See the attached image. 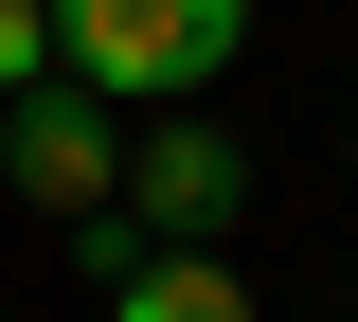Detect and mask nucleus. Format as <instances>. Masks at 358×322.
<instances>
[{
  "mask_svg": "<svg viewBox=\"0 0 358 322\" xmlns=\"http://www.w3.org/2000/svg\"><path fill=\"white\" fill-rule=\"evenodd\" d=\"M0 180L36 197V215H108V180H126V108L72 90V72H36V90L0 108Z\"/></svg>",
  "mask_w": 358,
  "mask_h": 322,
  "instance_id": "7ed1b4c3",
  "label": "nucleus"
},
{
  "mask_svg": "<svg viewBox=\"0 0 358 322\" xmlns=\"http://www.w3.org/2000/svg\"><path fill=\"white\" fill-rule=\"evenodd\" d=\"M36 72H54V0H0V108L36 90Z\"/></svg>",
  "mask_w": 358,
  "mask_h": 322,
  "instance_id": "39448f33",
  "label": "nucleus"
},
{
  "mask_svg": "<svg viewBox=\"0 0 358 322\" xmlns=\"http://www.w3.org/2000/svg\"><path fill=\"white\" fill-rule=\"evenodd\" d=\"M341 161H358V126H341Z\"/></svg>",
  "mask_w": 358,
  "mask_h": 322,
  "instance_id": "423d86ee",
  "label": "nucleus"
},
{
  "mask_svg": "<svg viewBox=\"0 0 358 322\" xmlns=\"http://www.w3.org/2000/svg\"><path fill=\"white\" fill-rule=\"evenodd\" d=\"M108 322H251V286H233V251H126Z\"/></svg>",
  "mask_w": 358,
  "mask_h": 322,
  "instance_id": "20e7f679",
  "label": "nucleus"
},
{
  "mask_svg": "<svg viewBox=\"0 0 358 322\" xmlns=\"http://www.w3.org/2000/svg\"><path fill=\"white\" fill-rule=\"evenodd\" d=\"M251 54V0H54V72L108 108H197Z\"/></svg>",
  "mask_w": 358,
  "mask_h": 322,
  "instance_id": "f257e3e1",
  "label": "nucleus"
},
{
  "mask_svg": "<svg viewBox=\"0 0 358 322\" xmlns=\"http://www.w3.org/2000/svg\"><path fill=\"white\" fill-rule=\"evenodd\" d=\"M108 215H126L143 251H233V215H251V143H233V126H197V108H162V126H126Z\"/></svg>",
  "mask_w": 358,
  "mask_h": 322,
  "instance_id": "f03ea898",
  "label": "nucleus"
}]
</instances>
